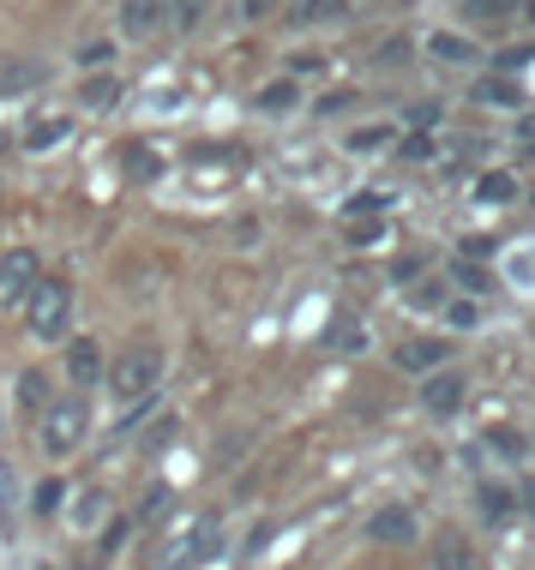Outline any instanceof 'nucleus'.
<instances>
[{
  "instance_id": "12",
  "label": "nucleus",
  "mask_w": 535,
  "mask_h": 570,
  "mask_svg": "<svg viewBox=\"0 0 535 570\" xmlns=\"http://www.w3.org/2000/svg\"><path fill=\"white\" fill-rule=\"evenodd\" d=\"M67 132H72V120H37V127H30L25 132V150H60V145H67Z\"/></svg>"
},
{
  "instance_id": "18",
  "label": "nucleus",
  "mask_w": 535,
  "mask_h": 570,
  "mask_svg": "<svg viewBox=\"0 0 535 570\" xmlns=\"http://www.w3.org/2000/svg\"><path fill=\"white\" fill-rule=\"evenodd\" d=\"M163 7H169V30H193L205 19V0H163Z\"/></svg>"
},
{
  "instance_id": "30",
  "label": "nucleus",
  "mask_w": 535,
  "mask_h": 570,
  "mask_svg": "<svg viewBox=\"0 0 535 570\" xmlns=\"http://www.w3.org/2000/svg\"><path fill=\"white\" fill-rule=\"evenodd\" d=\"M524 511H529V517H535V481H529V487H524Z\"/></svg>"
},
{
  "instance_id": "7",
  "label": "nucleus",
  "mask_w": 535,
  "mask_h": 570,
  "mask_svg": "<svg viewBox=\"0 0 535 570\" xmlns=\"http://www.w3.org/2000/svg\"><path fill=\"white\" fill-rule=\"evenodd\" d=\"M457 403H464V373H434V379L421 384V409L439 414V421L457 414Z\"/></svg>"
},
{
  "instance_id": "31",
  "label": "nucleus",
  "mask_w": 535,
  "mask_h": 570,
  "mask_svg": "<svg viewBox=\"0 0 535 570\" xmlns=\"http://www.w3.org/2000/svg\"><path fill=\"white\" fill-rule=\"evenodd\" d=\"M72 570H97V564H72Z\"/></svg>"
},
{
  "instance_id": "13",
  "label": "nucleus",
  "mask_w": 535,
  "mask_h": 570,
  "mask_svg": "<svg viewBox=\"0 0 535 570\" xmlns=\"http://www.w3.org/2000/svg\"><path fill=\"white\" fill-rule=\"evenodd\" d=\"M37 79H42L37 60H7V67H0V97H19V90H30Z\"/></svg>"
},
{
  "instance_id": "26",
  "label": "nucleus",
  "mask_w": 535,
  "mask_h": 570,
  "mask_svg": "<svg viewBox=\"0 0 535 570\" xmlns=\"http://www.w3.org/2000/svg\"><path fill=\"white\" fill-rule=\"evenodd\" d=\"M439 570H469V552L457 541H446V547H439Z\"/></svg>"
},
{
  "instance_id": "23",
  "label": "nucleus",
  "mask_w": 535,
  "mask_h": 570,
  "mask_svg": "<svg viewBox=\"0 0 535 570\" xmlns=\"http://www.w3.org/2000/svg\"><path fill=\"white\" fill-rule=\"evenodd\" d=\"M517 7V0H464L469 19H506V12Z\"/></svg>"
},
{
  "instance_id": "5",
  "label": "nucleus",
  "mask_w": 535,
  "mask_h": 570,
  "mask_svg": "<svg viewBox=\"0 0 535 570\" xmlns=\"http://www.w3.org/2000/svg\"><path fill=\"white\" fill-rule=\"evenodd\" d=\"M169 30V7L163 0H120V37L127 42H150Z\"/></svg>"
},
{
  "instance_id": "11",
  "label": "nucleus",
  "mask_w": 535,
  "mask_h": 570,
  "mask_svg": "<svg viewBox=\"0 0 535 570\" xmlns=\"http://www.w3.org/2000/svg\"><path fill=\"white\" fill-rule=\"evenodd\" d=\"M476 504H481V517H487V522H506V517L517 511L512 487H499V481H481V487H476Z\"/></svg>"
},
{
  "instance_id": "22",
  "label": "nucleus",
  "mask_w": 535,
  "mask_h": 570,
  "mask_svg": "<svg viewBox=\"0 0 535 570\" xmlns=\"http://www.w3.org/2000/svg\"><path fill=\"white\" fill-rule=\"evenodd\" d=\"M103 511H109V504H103L97 492H90V499H79V511H72V529H97Z\"/></svg>"
},
{
  "instance_id": "8",
  "label": "nucleus",
  "mask_w": 535,
  "mask_h": 570,
  "mask_svg": "<svg viewBox=\"0 0 535 570\" xmlns=\"http://www.w3.org/2000/svg\"><path fill=\"white\" fill-rule=\"evenodd\" d=\"M446 343L439 336H416V343H397V366L403 373H434V366H446Z\"/></svg>"
},
{
  "instance_id": "24",
  "label": "nucleus",
  "mask_w": 535,
  "mask_h": 570,
  "mask_svg": "<svg viewBox=\"0 0 535 570\" xmlns=\"http://www.w3.org/2000/svg\"><path fill=\"white\" fill-rule=\"evenodd\" d=\"M295 102V85H271L265 97H259V109H289Z\"/></svg>"
},
{
  "instance_id": "1",
  "label": "nucleus",
  "mask_w": 535,
  "mask_h": 570,
  "mask_svg": "<svg viewBox=\"0 0 535 570\" xmlns=\"http://www.w3.org/2000/svg\"><path fill=\"white\" fill-rule=\"evenodd\" d=\"M157 379H163V348H150V343H133L109 366V391H115V403H127V409H139L145 396L157 391Z\"/></svg>"
},
{
  "instance_id": "25",
  "label": "nucleus",
  "mask_w": 535,
  "mask_h": 570,
  "mask_svg": "<svg viewBox=\"0 0 535 570\" xmlns=\"http://www.w3.org/2000/svg\"><path fill=\"white\" fill-rule=\"evenodd\" d=\"M446 318H451L457 331H469V325H476V301H451V306H446Z\"/></svg>"
},
{
  "instance_id": "4",
  "label": "nucleus",
  "mask_w": 535,
  "mask_h": 570,
  "mask_svg": "<svg viewBox=\"0 0 535 570\" xmlns=\"http://www.w3.org/2000/svg\"><path fill=\"white\" fill-rule=\"evenodd\" d=\"M37 276H42V258L30 253V246L0 253V313H7V306H25V295L37 288Z\"/></svg>"
},
{
  "instance_id": "3",
  "label": "nucleus",
  "mask_w": 535,
  "mask_h": 570,
  "mask_svg": "<svg viewBox=\"0 0 535 570\" xmlns=\"http://www.w3.org/2000/svg\"><path fill=\"white\" fill-rule=\"evenodd\" d=\"M67 313H72V288L60 283V276H37V288L25 295V325H30V336H42V343L67 336Z\"/></svg>"
},
{
  "instance_id": "9",
  "label": "nucleus",
  "mask_w": 535,
  "mask_h": 570,
  "mask_svg": "<svg viewBox=\"0 0 535 570\" xmlns=\"http://www.w3.org/2000/svg\"><path fill=\"white\" fill-rule=\"evenodd\" d=\"M120 102V79L115 72H90V79L79 85V109H90V115H109Z\"/></svg>"
},
{
  "instance_id": "15",
  "label": "nucleus",
  "mask_w": 535,
  "mask_h": 570,
  "mask_svg": "<svg viewBox=\"0 0 535 570\" xmlns=\"http://www.w3.org/2000/svg\"><path fill=\"white\" fill-rule=\"evenodd\" d=\"M19 403H25L30 414H42V409H49V403H55V396H49V379H42V373H37V366H30V373L19 379Z\"/></svg>"
},
{
  "instance_id": "6",
  "label": "nucleus",
  "mask_w": 535,
  "mask_h": 570,
  "mask_svg": "<svg viewBox=\"0 0 535 570\" xmlns=\"http://www.w3.org/2000/svg\"><path fill=\"white\" fill-rule=\"evenodd\" d=\"M367 534L386 541V547H409V541H416V511H409V504H386V511L367 522Z\"/></svg>"
},
{
  "instance_id": "19",
  "label": "nucleus",
  "mask_w": 535,
  "mask_h": 570,
  "mask_svg": "<svg viewBox=\"0 0 535 570\" xmlns=\"http://www.w3.org/2000/svg\"><path fill=\"white\" fill-rule=\"evenodd\" d=\"M481 102H499V109H517V102H524V90H517L512 79H487V85H481Z\"/></svg>"
},
{
  "instance_id": "29",
  "label": "nucleus",
  "mask_w": 535,
  "mask_h": 570,
  "mask_svg": "<svg viewBox=\"0 0 535 570\" xmlns=\"http://www.w3.org/2000/svg\"><path fill=\"white\" fill-rule=\"evenodd\" d=\"M494 444H499L506 456H517V451H524V439H517V433H494Z\"/></svg>"
},
{
  "instance_id": "28",
  "label": "nucleus",
  "mask_w": 535,
  "mask_h": 570,
  "mask_svg": "<svg viewBox=\"0 0 535 570\" xmlns=\"http://www.w3.org/2000/svg\"><path fill=\"white\" fill-rule=\"evenodd\" d=\"M379 132H386V127H361V132H349V145H356V150H373Z\"/></svg>"
},
{
  "instance_id": "20",
  "label": "nucleus",
  "mask_w": 535,
  "mask_h": 570,
  "mask_svg": "<svg viewBox=\"0 0 535 570\" xmlns=\"http://www.w3.org/2000/svg\"><path fill=\"white\" fill-rule=\"evenodd\" d=\"M331 343H338V348H361V343H367V331L343 313V318H331Z\"/></svg>"
},
{
  "instance_id": "16",
  "label": "nucleus",
  "mask_w": 535,
  "mask_h": 570,
  "mask_svg": "<svg viewBox=\"0 0 535 570\" xmlns=\"http://www.w3.org/2000/svg\"><path fill=\"white\" fill-rule=\"evenodd\" d=\"M60 499H67V481H60V474H49V481H37V492H30V511H37V517H55Z\"/></svg>"
},
{
  "instance_id": "10",
  "label": "nucleus",
  "mask_w": 535,
  "mask_h": 570,
  "mask_svg": "<svg viewBox=\"0 0 535 570\" xmlns=\"http://www.w3.org/2000/svg\"><path fill=\"white\" fill-rule=\"evenodd\" d=\"M97 373H103V348L90 343V336L67 343V379H72V384H97Z\"/></svg>"
},
{
  "instance_id": "2",
  "label": "nucleus",
  "mask_w": 535,
  "mask_h": 570,
  "mask_svg": "<svg viewBox=\"0 0 535 570\" xmlns=\"http://www.w3.org/2000/svg\"><path fill=\"white\" fill-rule=\"evenodd\" d=\"M90 433V409H85V396H60V403L42 409V426H37V444L49 456H72L85 444Z\"/></svg>"
},
{
  "instance_id": "21",
  "label": "nucleus",
  "mask_w": 535,
  "mask_h": 570,
  "mask_svg": "<svg viewBox=\"0 0 535 570\" xmlns=\"http://www.w3.org/2000/svg\"><path fill=\"white\" fill-rule=\"evenodd\" d=\"M451 276L469 288V295H487V288H494V271H481V265H457Z\"/></svg>"
},
{
  "instance_id": "27",
  "label": "nucleus",
  "mask_w": 535,
  "mask_h": 570,
  "mask_svg": "<svg viewBox=\"0 0 535 570\" xmlns=\"http://www.w3.org/2000/svg\"><path fill=\"white\" fill-rule=\"evenodd\" d=\"M434 55H446V60H469V42H451V37H434Z\"/></svg>"
},
{
  "instance_id": "17",
  "label": "nucleus",
  "mask_w": 535,
  "mask_h": 570,
  "mask_svg": "<svg viewBox=\"0 0 535 570\" xmlns=\"http://www.w3.org/2000/svg\"><path fill=\"white\" fill-rule=\"evenodd\" d=\"M476 198H481V205H512V198H517V180H512V175H481Z\"/></svg>"
},
{
  "instance_id": "14",
  "label": "nucleus",
  "mask_w": 535,
  "mask_h": 570,
  "mask_svg": "<svg viewBox=\"0 0 535 570\" xmlns=\"http://www.w3.org/2000/svg\"><path fill=\"white\" fill-rule=\"evenodd\" d=\"M338 12H343V0H289V19L295 24H325Z\"/></svg>"
}]
</instances>
